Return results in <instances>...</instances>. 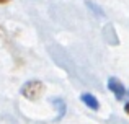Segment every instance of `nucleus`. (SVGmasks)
I'll return each mask as SVG.
<instances>
[{
    "label": "nucleus",
    "mask_w": 129,
    "mask_h": 124,
    "mask_svg": "<svg viewBox=\"0 0 129 124\" xmlns=\"http://www.w3.org/2000/svg\"><path fill=\"white\" fill-rule=\"evenodd\" d=\"M44 85L39 80H29V82H26L25 85L21 87V95L26 96V98L29 100H36L39 95H41Z\"/></svg>",
    "instance_id": "1"
},
{
    "label": "nucleus",
    "mask_w": 129,
    "mask_h": 124,
    "mask_svg": "<svg viewBox=\"0 0 129 124\" xmlns=\"http://www.w3.org/2000/svg\"><path fill=\"white\" fill-rule=\"evenodd\" d=\"M108 90H110L118 100H123L124 95H126V87H124L118 78H114V77H111V78L108 80Z\"/></svg>",
    "instance_id": "2"
},
{
    "label": "nucleus",
    "mask_w": 129,
    "mask_h": 124,
    "mask_svg": "<svg viewBox=\"0 0 129 124\" xmlns=\"http://www.w3.org/2000/svg\"><path fill=\"white\" fill-rule=\"evenodd\" d=\"M80 100H82V103L87 108L93 109V111H98V109H100V101H98L96 96L91 95V93H82V95H80Z\"/></svg>",
    "instance_id": "3"
},
{
    "label": "nucleus",
    "mask_w": 129,
    "mask_h": 124,
    "mask_svg": "<svg viewBox=\"0 0 129 124\" xmlns=\"http://www.w3.org/2000/svg\"><path fill=\"white\" fill-rule=\"evenodd\" d=\"M124 109H126V113H127V114H129V101L126 103V106H124Z\"/></svg>",
    "instance_id": "4"
},
{
    "label": "nucleus",
    "mask_w": 129,
    "mask_h": 124,
    "mask_svg": "<svg viewBox=\"0 0 129 124\" xmlns=\"http://www.w3.org/2000/svg\"><path fill=\"white\" fill-rule=\"evenodd\" d=\"M10 0H0V5H3V3H8Z\"/></svg>",
    "instance_id": "5"
}]
</instances>
